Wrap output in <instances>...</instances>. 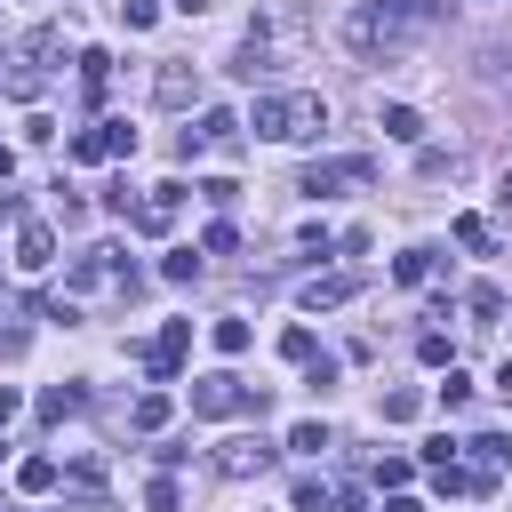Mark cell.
I'll use <instances>...</instances> for the list:
<instances>
[{
	"instance_id": "36",
	"label": "cell",
	"mask_w": 512,
	"mask_h": 512,
	"mask_svg": "<svg viewBox=\"0 0 512 512\" xmlns=\"http://www.w3.org/2000/svg\"><path fill=\"white\" fill-rule=\"evenodd\" d=\"M0 352H8V360L24 352V328H16V312H0Z\"/></svg>"
},
{
	"instance_id": "15",
	"label": "cell",
	"mask_w": 512,
	"mask_h": 512,
	"mask_svg": "<svg viewBox=\"0 0 512 512\" xmlns=\"http://www.w3.org/2000/svg\"><path fill=\"white\" fill-rule=\"evenodd\" d=\"M376 128H384L392 144H424V112H416V104H384V112H376Z\"/></svg>"
},
{
	"instance_id": "43",
	"label": "cell",
	"mask_w": 512,
	"mask_h": 512,
	"mask_svg": "<svg viewBox=\"0 0 512 512\" xmlns=\"http://www.w3.org/2000/svg\"><path fill=\"white\" fill-rule=\"evenodd\" d=\"M176 8H184V16H208V0H176Z\"/></svg>"
},
{
	"instance_id": "1",
	"label": "cell",
	"mask_w": 512,
	"mask_h": 512,
	"mask_svg": "<svg viewBox=\"0 0 512 512\" xmlns=\"http://www.w3.org/2000/svg\"><path fill=\"white\" fill-rule=\"evenodd\" d=\"M432 24V0H360V8H344V48H360V56H400L416 32Z\"/></svg>"
},
{
	"instance_id": "35",
	"label": "cell",
	"mask_w": 512,
	"mask_h": 512,
	"mask_svg": "<svg viewBox=\"0 0 512 512\" xmlns=\"http://www.w3.org/2000/svg\"><path fill=\"white\" fill-rule=\"evenodd\" d=\"M328 512H368V496H360V488L344 480V488H328Z\"/></svg>"
},
{
	"instance_id": "31",
	"label": "cell",
	"mask_w": 512,
	"mask_h": 512,
	"mask_svg": "<svg viewBox=\"0 0 512 512\" xmlns=\"http://www.w3.org/2000/svg\"><path fill=\"white\" fill-rule=\"evenodd\" d=\"M200 248H208V256H232V248H240V232H232V224H208V240H200Z\"/></svg>"
},
{
	"instance_id": "9",
	"label": "cell",
	"mask_w": 512,
	"mask_h": 512,
	"mask_svg": "<svg viewBox=\"0 0 512 512\" xmlns=\"http://www.w3.org/2000/svg\"><path fill=\"white\" fill-rule=\"evenodd\" d=\"M184 352H192V320H168V328L144 344V368H152V384H168V376L184 368Z\"/></svg>"
},
{
	"instance_id": "6",
	"label": "cell",
	"mask_w": 512,
	"mask_h": 512,
	"mask_svg": "<svg viewBox=\"0 0 512 512\" xmlns=\"http://www.w3.org/2000/svg\"><path fill=\"white\" fill-rule=\"evenodd\" d=\"M352 184H376V160H368V152H344V160H312L296 192H312V200H328V192H352Z\"/></svg>"
},
{
	"instance_id": "23",
	"label": "cell",
	"mask_w": 512,
	"mask_h": 512,
	"mask_svg": "<svg viewBox=\"0 0 512 512\" xmlns=\"http://www.w3.org/2000/svg\"><path fill=\"white\" fill-rule=\"evenodd\" d=\"M416 416H424V392H408V384L384 392V424H416Z\"/></svg>"
},
{
	"instance_id": "33",
	"label": "cell",
	"mask_w": 512,
	"mask_h": 512,
	"mask_svg": "<svg viewBox=\"0 0 512 512\" xmlns=\"http://www.w3.org/2000/svg\"><path fill=\"white\" fill-rule=\"evenodd\" d=\"M408 472H416L408 456H384V464H376V480H384V488H408Z\"/></svg>"
},
{
	"instance_id": "20",
	"label": "cell",
	"mask_w": 512,
	"mask_h": 512,
	"mask_svg": "<svg viewBox=\"0 0 512 512\" xmlns=\"http://www.w3.org/2000/svg\"><path fill=\"white\" fill-rule=\"evenodd\" d=\"M16 488H24V496H48V488H56V456H24V464H16Z\"/></svg>"
},
{
	"instance_id": "3",
	"label": "cell",
	"mask_w": 512,
	"mask_h": 512,
	"mask_svg": "<svg viewBox=\"0 0 512 512\" xmlns=\"http://www.w3.org/2000/svg\"><path fill=\"white\" fill-rule=\"evenodd\" d=\"M88 296H136V264H128V248H88V256H72V272H64V304H88Z\"/></svg>"
},
{
	"instance_id": "28",
	"label": "cell",
	"mask_w": 512,
	"mask_h": 512,
	"mask_svg": "<svg viewBox=\"0 0 512 512\" xmlns=\"http://www.w3.org/2000/svg\"><path fill=\"white\" fill-rule=\"evenodd\" d=\"M144 504H152V512H176V504H184V488H176V480H168V472H160V480H152V488H144Z\"/></svg>"
},
{
	"instance_id": "32",
	"label": "cell",
	"mask_w": 512,
	"mask_h": 512,
	"mask_svg": "<svg viewBox=\"0 0 512 512\" xmlns=\"http://www.w3.org/2000/svg\"><path fill=\"white\" fill-rule=\"evenodd\" d=\"M288 448H304V456H320V448H328V432H320V424H296V432H288Z\"/></svg>"
},
{
	"instance_id": "26",
	"label": "cell",
	"mask_w": 512,
	"mask_h": 512,
	"mask_svg": "<svg viewBox=\"0 0 512 512\" xmlns=\"http://www.w3.org/2000/svg\"><path fill=\"white\" fill-rule=\"evenodd\" d=\"M472 448H480V464H488V472H512V440H504V432H480Z\"/></svg>"
},
{
	"instance_id": "29",
	"label": "cell",
	"mask_w": 512,
	"mask_h": 512,
	"mask_svg": "<svg viewBox=\"0 0 512 512\" xmlns=\"http://www.w3.org/2000/svg\"><path fill=\"white\" fill-rule=\"evenodd\" d=\"M136 200H144V192H136V184H128V176H120V184H112V192H104V208H112V216H136Z\"/></svg>"
},
{
	"instance_id": "19",
	"label": "cell",
	"mask_w": 512,
	"mask_h": 512,
	"mask_svg": "<svg viewBox=\"0 0 512 512\" xmlns=\"http://www.w3.org/2000/svg\"><path fill=\"white\" fill-rule=\"evenodd\" d=\"M392 280H400V288H424V280H432V248H400V256H392Z\"/></svg>"
},
{
	"instance_id": "44",
	"label": "cell",
	"mask_w": 512,
	"mask_h": 512,
	"mask_svg": "<svg viewBox=\"0 0 512 512\" xmlns=\"http://www.w3.org/2000/svg\"><path fill=\"white\" fill-rule=\"evenodd\" d=\"M0 456H8V424H0Z\"/></svg>"
},
{
	"instance_id": "38",
	"label": "cell",
	"mask_w": 512,
	"mask_h": 512,
	"mask_svg": "<svg viewBox=\"0 0 512 512\" xmlns=\"http://www.w3.org/2000/svg\"><path fill=\"white\" fill-rule=\"evenodd\" d=\"M16 408H24V392H16V384H0V424H8Z\"/></svg>"
},
{
	"instance_id": "17",
	"label": "cell",
	"mask_w": 512,
	"mask_h": 512,
	"mask_svg": "<svg viewBox=\"0 0 512 512\" xmlns=\"http://www.w3.org/2000/svg\"><path fill=\"white\" fill-rule=\"evenodd\" d=\"M88 408V392L80 384H56V392H40V424H64V416H80Z\"/></svg>"
},
{
	"instance_id": "2",
	"label": "cell",
	"mask_w": 512,
	"mask_h": 512,
	"mask_svg": "<svg viewBox=\"0 0 512 512\" xmlns=\"http://www.w3.org/2000/svg\"><path fill=\"white\" fill-rule=\"evenodd\" d=\"M248 128H256L264 144H304V136H320V128H328V104H320L312 88H280V96H256Z\"/></svg>"
},
{
	"instance_id": "18",
	"label": "cell",
	"mask_w": 512,
	"mask_h": 512,
	"mask_svg": "<svg viewBox=\"0 0 512 512\" xmlns=\"http://www.w3.org/2000/svg\"><path fill=\"white\" fill-rule=\"evenodd\" d=\"M448 232H456V248H472V256H496V232H488V216H456Z\"/></svg>"
},
{
	"instance_id": "21",
	"label": "cell",
	"mask_w": 512,
	"mask_h": 512,
	"mask_svg": "<svg viewBox=\"0 0 512 512\" xmlns=\"http://www.w3.org/2000/svg\"><path fill=\"white\" fill-rule=\"evenodd\" d=\"M208 344H216L224 360H232V352H248V320H232V312H224V320L208 328Z\"/></svg>"
},
{
	"instance_id": "22",
	"label": "cell",
	"mask_w": 512,
	"mask_h": 512,
	"mask_svg": "<svg viewBox=\"0 0 512 512\" xmlns=\"http://www.w3.org/2000/svg\"><path fill=\"white\" fill-rule=\"evenodd\" d=\"M280 360H296V368H312V360H320V344H312V328H280Z\"/></svg>"
},
{
	"instance_id": "13",
	"label": "cell",
	"mask_w": 512,
	"mask_h": 512,
	"mask_svg": "<svg viewBox=\"0 0 512 512\" xmlns=\"http://www.w3.org/2000/svg\"><path fill=\"white\" fill-rule=\"evenodd\" d=\"M48 264H56V232L48 224H24L16 232V272H48Z\"/></svg>"
},
{
	"instance_id": "41",
	"label": "cell",
	"mask_w": 512,
	"mask_h": 512,
	"mask_svg": "<svg viewBox=\"0 0 512 512\" xmlns=\"http://www.w3.org/2000/svg\"><path fill=\"white\" fill-rule=\"evenodd\" d=\"M496 392H504V400H512V360H504V368H496Z\"/></svg>"
},
{
	"instance_id": "10",
	"label": "cell",
	"mask_w": 512,
	"mask_h": 512,
	"mask_svg": "<svg viewBox=\"0 0 512 512\" xmlns=\"http://www.w3.org/2000/svg\"><path fill=\"white\" fill-rule=\"evenodd\" d=\"M216 472H224V480H256V472H272V448H264L256 432H232V440L216 448Z\"/></svg>"
},
{
	"instance_id": "37",
	"label": "cell",
	"mask_w": 512,
	"mask_h": 512,
	"mask_svg": "<svg viewBox=\"0 0 512 512\" xmlns=\"http://www.w3.org/2000/svg\"><path fill=\"white\" fill-rule=\"evenodd\" d=\"M0 224H24V192H8V184H0Z\"/></svg>"
},
{
	"instance_id": "34",
	"label": "cell",
	"mask_w": 512,
	"mask_h": 512,
	"mask_svg": "<svg viewBox=\"0 0 512 512\" xmlns=\"http://www.w3.org/2000/svg\"><path fill=\"white\" fill-rule=\"evenodd\" d=\"M120 16H128V32H144V24L160 16V0H120Z\"/></svg>"
},
{
	"instance_id": "14",
	"label": "cell",
	"mask_w": 512,
	"mask_h": 512,
	"mask_svg": "<svg viewBox=\"0 0 512 512\" xmlns=\"http://www.w3.org/2000/svg\"><path fill=\"white\" fill-rule=\"evenodd\" d=\"M104 88H112V56L80 48V104H104Z\"/></svg>"
},
{
	"instance_id": "4",
	"label": "cell",
	"mask_w": 512,
	"mask_h": 512,
	"mask_svg": "<svg viewBox=\"0 0 512 512\" xmlns=\"http://www.w3.org/2000/svg\"><path fill=\"white\" fill-rule=\"evenodd\" d=\"M192 416H264V384H240L232 368L192 376Z\"/></svg>"
},
{
	"instance_id": "5",
	"label": "cell",
	"mask_w": 512,
	"mask_h": 512,
	"mask_svg": "<svg viewBox=\"0 0 512 512\" xmlns=\"http://www.w3.org/2000/svg\"><path fill=\"white\" fill-rule=\"evenodd\" d=\"M128 152H136V128H128V120H96V128H80V136L64 144L72 168H104V160H128Z\"/></svg>"
},
{
	"instance_id": "12",
	"label": "cell",
	"mask_w": 512,
	"mask_h": 512,
	"mask_svg": "<svg viewBox=\"0 0 512 512\" xmlns=\"http://www.w3.org/2000/svg\"><path fill=\"white\" fill-rule=\"evenodd\" d=\"M192 144H200V152H232V144H240V120H232L224 104H208L200 128H192Z\"/></svg>"
},
{
	"instance_id": "25",
	"label": "cell",
	"mask_w": 512,
	"mask_h": 512,
	"mask_svg": "<svg viewBox=\"0 0 512 512\" xmlns=\"http://www.w3.org/2000/svg\"><path fill=\"white\" fill-rule=\"evenodd\" d=\"M168 416H176V408H168V392H144V400H136V432H160Z\"/></svg>"
},
{
	"instance_id": "24",
	"label": "cell",
	"mask_w": 512,
	"mask_h": 512,
	"mask_svg": "<svg viewBox=\"0 0 512 512\" xmlns=\"http://www.w3.org/2000/svg\"><path fill=\"white\" fill-rule=\"evenodd\" d=\"M416 360H424V368H448V360H456V344H448L440 328H424V336H416Z\"/></svg>"
},
{
	"instance_id": "8",
	"label": "cell",
	"mask_w": 512,
	"mask_h": 512,
	"mask_svg": "<svg viewBox=\"0 0 512 512\" xmlns=\"http://www.w3.org/2000/svg\"><path fill=\"white\" fill-rule=\"evenodd\" d=\"M176 208H184V184H176V176H168V184H152V192H144V200H136V216H128V224H136V232H144V240H160V232H168V224H176Z\"/></svg>"
},
{
	"instance_id": "16",
	"label": "cell",
	"mask_w": 512,
	"mask_h": 512,
	"mask_svg": "<svg viewBox=\"0 0 512 512\" xmlns=\"http://www.w3.org/2000/svg\"><path fill=\"white\" fill-rule=\"evenodd\" d=\"M464 312H472L480 328H488V320H504V288H496V280H472V288H464Z\"/></svg>"
},
{
	"instance_id": "42",
	"label": "cell",
	"mask_w": 512,
	"mask_h": 512,
	"mask_svg": "<svg viewBox=\"0 0 512 512\" xmlns=\"http://www.w3.org/2000/svg\"><path fill=\"white\" fill-rule=\"evenodd\" d=\"M8 176H16V152H8V144H0V184H8Z\"/></svg>"
},
{
	"instance_id": "30",
	"label": "cell",
	"mask_w": 512,
	"mask_h": 512,
	"mask_svg": "<svg viewBox=\"0 0 512 512\" xmlns=\"http://www.w3.org/2000/svg\"><path fill=\"white\" fill-rule=\"evenodd\" d=\"M464 400H472V376H464V368H448V384H440V408H464Z\"/></svg>"
},
{
	"instance_id": "40",
	"label": "cell",
	"mask_w": 512,
	"mask_h": 512,
	"mask_svg": "<svg viewBox=\"0 0 512 512\" xmlns=\"http://www.w3.org/2000/svg\"><path fill=\"white\" fill-rule=\"evenodd\" d=\"M496 216H512V176H504V184H496Z\"/></svg>"
},
{
	"instance_id": "11",
	"label": "cell",
	"mask_w": 512,
	"mask_h": 512,
	"mask_svg": "<svg viewBox=\"0 0 512 512\" xmlns=\"http://www.w3.org/2000/svg\"><path fill=\"white\" fill-rule=\"evenodd\" d=\"M152 104H168V112L200 104V72H192V64H160V72H152Z\"/></svg>"
},
{
	"instance_id": "7",
	"label": "cell",
	"mask_w": 512,
	"mask_h": 512,
	"mask_svg": "<svg viewBox=\"0 0 512 512\" xmlns=\"http://www.w3.org/2000/svg\"><path fill=\"white\" fill-rule=\"evenodd\" d=\"M360 288H368V272H312V280L296 288V304H304V312H336V304H352Z\"/></svg>"
},
{
	"instance_id": "39",
	"label": "cell",
	"mask_w": 512,
	"mask_h": 512,
	"mask_svg": "<svg viewBox=\"0 0 512 512\" xmlns=\"http://www.w3.org/2000/svg\"><path fill=\"white\" fill-rule=\"evenodd\" d=\"M384 512H424V504H416L408 488H392V504H384Z\"/></svg>"
},
{
	"instance_id": "27",
	"label": "cell",
	"mask_w": 512,
	"mask_h": 512,
	"mask_svg": "<svg viewBox=\"0 0 512 512\" xmlns=\"http://www.w3.org/2000/svg\"><path fill=\"white\" fill-rule=\"evenodd\" d=\"M160 280H200V256H192V248H168V256H160Z\"/></svg>"
}]
</instances>
